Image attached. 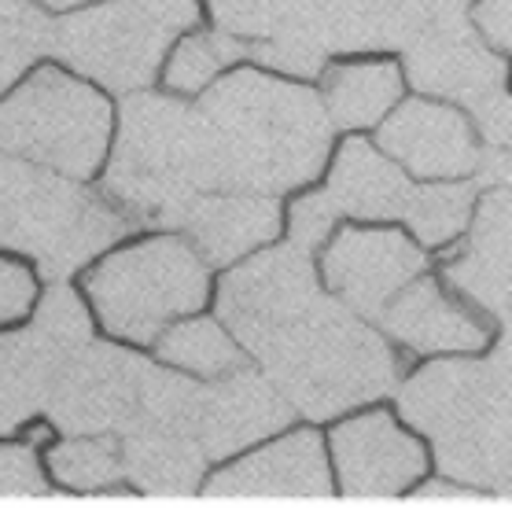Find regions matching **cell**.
Masks as SVG:
<instances>
[{"mask_svg": "<svg viewBox=\"0 0 512 508\" xmlns=\"http://www.w3.org/2000/svg\"><path fill=\"white\" fill-rule=\"evenodd\" d=\"M41 8H48V12H74L78 4H93V0H37Z\"/></svg>", "mask_w": 512, "mask_h": 508, "instance_id": "obj_34", "label": "cell"}, {"mask_svg": "<svg viewBox=\"0 0 512 508\" xmlns=\"http://www.w3.org/2000/svg\"><path fill=\"white\" fill-rule=\"evenodd\" d=\"M376 144L417 181H472L487 166V144L472 115L435 96L402 100L376 126Z\"/></svg>", "mask_w": 512, "mask_h": 508, "instance_id": "obj_15", "label": "cell"}, {"mask_svg": "<svg viewBox=\"0 0 512 508\" xmlns=\"http://www.w3.org/2000/svg\"><path fill=\"white\" fill-rule=\"evenodd\" d=\"M291 416L295 409L266 372L244 365L229 376L203 383H196V376H181L170 413L159 428H174L196 439L210 461H229L266 435L284 431Z\"/></svg>", "mask_w": 512, "mask_h": 508, "instance_id": "obj_11", "label": "cell"}, {"mask_svg": "<svg viewBox=\"0 0 512 508\" xmlns=\"http://www.w3.org/2000/svg\"><path fill=\"white\" fill-rule=\"evenodd\" d=\"M48 431H34L30 442H0V497H37L48 494V475L41 468V446Z\"/></svg>", "mask_w": 512, "mask_h": 508, "instance_id": "obj_29", "label": "cell"}, {"mask_svg": "<svg viewBox=\"0 0 512 508\" xmlns=\"http://www.w3.org/2000/svg\"><path fill=\"white\" fill-rule=\"evenodd\" d=\"M380 332L406 354L417 358H450V354H483L501 335L494 317L472 306L443 273L424 269L413 277L376 317Z\"/></svg>", "mask_w": 512, "mask_h": 508, "instance_id": "obj_17", "label": "cell"}, {"mask_svg": "<svg viewBox=\"0 0 512 508\" xmlns=\"http://www.w3.org/2000/svg\"><path fill=\"white\" fill-rule=\"evenodd\" d=\"M159 365L137 358L115 343L89 339L70 354L56 387L48 394L45 416L63 435H126L140 420Z\"/></svg>", "mask_w": 512, "mask_h": 508, "instance_id": "obj_12", "label": "cell"}, {"mask_svg": "<svg viewBox=\"0 0 512 508\" xmlns=\"http://www.w3.org/2000/svg\"><path fill=\"white\" fill-rule=\"evenodd\" d=\"M170 229L181 232L207 266H233L277 243L284 210L280 196L266 192H203L177 210Z\"/></svg>", "mask_w": 512, "mask_h": 508, "instance_id": "obj_20", "label": "cell"}, {"mask_svg": "<svg viewBox=\"0 0 512 508\" xmlns=\"http://www.w3.org/2000/svg\"><path fill=\"white\" fill-rule=\"evenodd\" d=\"M155 361H163L185 376H196V380H218V376L244 369L247 350L225 328L222 317H192L188 313L159 332Z\"/></svg>", "mask_w": 512, "mask_h": 508, "instance_id": "obj_24", "label": "cell"}, {"mask_svg": "<svg viewBox=\"0 0 512 508\" xmlns=\"http://www.w3.org/2000/svg\"><path fill=\"white\" fill-rule=\"evenodd\" d=\"M476 210V185L472 181H420L413 203L406 210V225L413 240L428 254L450 251V243L465 236Z\"/></svg>", "mask_w": 512, "mask_h": 508, "instance_id": "obj_26", "label": "cell"}, {"mask_svg": "<svg viewBox=\"0 0 512 508\" xmlns=\"http://www.w3.org/2000/svg\"><path fill=\"white\" fill-rule=\"evenodd\" d=\"M325 199L339 221H402L413 203V177L380 144L350 133L332 151L325 177Z\"/></svg>", "mask_w": 512, "mask_h": 508, "instance_id": "obj_21", "label": "cell"}, {"mask_svg": "<svg viewBox=\"0 0 512 508\" xmlns=\"http://www.w3.org/2000/svg\"><path fill=\"white\" fill-rule=\"evenodd\" d=\"M328 457H332L336 490L347 497L409 494L435 464L424 435L409 428L402 413L380 405L339 420L328 431Z\"/></svg>", "mask_w": 512, "mask_h": 508, "instance_id": "obj_13", "label": "cell"}, {"mask_svg": "<svg viewBox=\"0 0 512 508\" xmlns=\"http://www.w3.org/2000/svg\"><path fill=\"white\" fill-rule=\"evenodd\" d=\"M93 317L122 343H155L166 324L203 310L210 266L181 232L111 247L85 277Z\"/></svg>", "mask_w": 512, "mask_h": 508, "instance_id": "obj_8", "label": "cell"}, {"mask_svg": "<svg viewBox=\"0 0 512 508\" xmlns=\"http://www.w3.org/2000/svg\"><path fill=\"white\" fill-rule=\"evenodd\" d=\"M52 19L37 0H0V100L48 56Z\"/></svg>", "mask_w": 512, "mask_h": 508, "instance_id": "obj_28", "label": "cell"}, {"mask_svg": "<svg viewBox=\"0 0 512 508\" xmlns=\"http://www.w3.org/2000/svg\"><path fill=\"white\" fill-rule=\"evenodd\" d=\"M443 280L472 306L494 317L498 328L512 324V188L490 185L476 196V210L457 251H443Z\"/></svg>", "mask_w": 512, "mask_h": 508, "instance_id": "obj_18", "label": "cell"}, {"mask_svg": "<svg viewBox=\"0 0 512 508\" xmlns=\"http://www.w3.org/2000/svg\"><path fill=\"white\" fill-rule=\"evenodd\" d=\"M339 214L332 210V203L325 199V192H303L295 196L291 210L284 214V232H288V243L303 247V251L314 254L317 247H325V240L336 232Z\"/></svg>", "mask_w": 512, "mask_h": 508, "instance_id": "obj_30", "label": "cell"}, {"mask_svg": "<svg viewBox=\"0 0 512 508\" xmlns=\"http://www.w3.org/2000/svg\"><path fill=\"white\" fill-rule=\"evenodd\" d=\"M395 394L439 472L498 494L512 475V332L494 339L483 358L450 354L417 365Z\"/></svg>", "mask_w": 512, "mask_h": 508, "instance_id": "obj_3", "label": "cell"}, {"mask_svg": "<svg viewBox=\"0 0 512 508\" xmlns=\"http://www.w3.org/2000/svg\"><path fill=\"white\" fill-rule=\"evenodd\" d=\"M218 30L240 37L247 63L314 81L336 56L402 52L406 0H207Z\"/></svg>", "mask_w": 512, "mask_h": 508, "instance_id": "obj_5", "label": "cell"}, {"mask_svg": "<svg viewBox=\"0 0 512 508\" xmlns=\"http://www.w3.org/2000/svg\"><path fill=\"white\" fill-rule=\"evenodd\" d=\"M321 104L336 133L380 126L406 93V70L398 59L387 56H354L332 59L321 74Z\"/></svg>", "mask_w": 512, "mask_h": 508, "instance_id": "obj_22", "label": "cell"}, {"mask_svg": "<svg viewBox=\"0 0 512 508\" xmlns=\"http://www.w3.org/2000/svg\"><path fill=\"white\" fill-rule=\"evenodd\" d=\"M428 269V251L406 232L387 229L384 221H339L321 251V280L343 306L376 317Z\"/></svg>", "mask_w": 512, "mask_h": 508, "instance_id": "obj_14", "label": "cell"}, {"mask_svg": "<svg viewBox=\"0 0 512 508\" xmlns=\"http://www.w3.org/2000/svg\"><path fill=\"white\" fill-rule=\"evenodd\" d=\"M494 155H498V159H494V181L512 188V144L509 148H498Z\"/></svg>", "mask_w": 512, "mask_h": 508, "instance_id": "obj_33", "label": "cell"}, {"mask_svg": "<svg viewBox=\"0 0 512 508\" xmlns=\"http://www.w3.org/2000/svg\"><path fill=\"white\" fill-rule=\"evenodd\" d=\"M122 457H126V479L148 494H188L203 479L210 461L196 439L159 424L126 431Z\"/></svg>", "mask_w": 512, "mask_h": 508, "instance_id": "obj_23", "label": "cell"}, {"mask_svg": "<svg viewBox=\"0 0 512 508\" xmlns=\"http://www.w3.org/2000/svg\"><path fill=\"white\" fill-rule=\"evenodd\" d=\"M236 63H247V45L218 26L188 30L163 63V89L177 96H199Z\"/></svg>", "mask_w": 512, "mask_h": 508, "instance_id": "obj_25", "label": "cell"}, {"mask_svg": "<svg viewBox=\"0 0 512 508\" xmlns=\"http://www.w3.org/2000/svg\"><path fill=\"white\" fill-rule=\"evenodd\" d=\"M218 317L306 420L373 405L402 383V350L321 288L314 254L288 240L222 277Z\"/></svg>", "mask_w": 512, "mask_h": 508, "instance_id": "obj_1", "label": "cell"}, {"mask_svg": "<svg viewBox=\"0 0 512 508\" xmlns=\"http://www.w3.org/2000/svg\"><path fill=\"white\" fill-rule=\"evenodd\" d=\"M133 225L170 229L174 214L203 192H225V166L199 104L177 93H126L118 107L104 181Z\"/></svg>", "mask_w": 512, "mask_h": 508, "instance_id": "obj_4", "label": "cell"}, {"mask_svg": "<svg viewBox=\"0 0 512 508\" xmlns=\"http://www.w3.org/2000/svg\"><path fill=\"white\" fill-rule=\"evenodd\" d=\"M203 19L199 0H96L52 19L56 56L107 93H140L163 78L170 48Z\"/></svg>", "mask_w": 512, "mask_h": 508, "instance_id": "obj_7", "label": "cell"}, {"mask_svg": "<svg viewBox=\"0 0 512 508\" xmlns=\"http://www.w3.org/2000/svg\"><path fill=\"white\" fill-rule=\"evenodd\" d=\"M37 277L26 266H19L15 258L0 254V324L23 321L26 313L37 306Z\"/></svg>", "mask_w": 512, "mask_h": 508, "instance_id": "obj_31", "label": "cell"}, {"mask_svg": "<svg viewBox=\"0 0 512 508\" xmlns=\"http://www.w3.org/2000/svg\"><path fill=\"white\" fill-rule=\"evenodd\" d=\"M472 26L494 52L512 56V0H476Z\"/></svg>", "mask_w": 512, "mask_h": 508, "instance_id": "obj_32", "label": "cell"}, {"mask_svg": "<svg viewBox=\"0 0 512 508\" xmlns=\"http://www.w3.org/2000/svg\"><path fill=\"white\" fill-rule=\"evenodd\" d=\"M196 104L222 155L225 192L284 196L310 188L336 151L321 93L258 63L225 70Z\"/></svg>", "mask_w": 512, "mask_h": 508, "instance_id": "obj_2", "label": "cell"}, {"mask_svg": "<svg viewBox=\"0 0 512 508\" xmlns=\"http://www.w3.org/2000/svg\"><path fill=\"white\" fill-rule=\"evenodd\" d=\"M89 339L93 317L63 280H52L30 324L0 332V435H12L30 416L45 413L67 358Z\"/></svg>", "mask_w": 512, "mask_h": 508, "instance_id": "obj_10", "label": "cell"}, {"mask_svg": "<svg viewBox=\"0 0 512 508\" xmlns=\"http://www.w3.org/2000/svg\"><path fill=\"white\" fill-rule=\"evenodd\" d=\"M402 70L420 96L450 100L472 118L512 93L509 63L476 34L472 19L413 37L402 48Z\"/></svg>", "mask_w": 512, "mask_h": 508, "instance_id": "obj_16", "label": "cell"}, {"mask_svg": "<svg viewBox=\"0 0 512 508\" xmlns=\"http://www.w3.org/2000/svg\"><path fill=\"white\" fill-rule=\"evenodd\" d=\"M48 475L67 490H104L126 479V457H122V435H63L45 453Z\"/></svg>", "mask_w": 512, "mask_h": 508, "instance_id": "obj_27", "label": "cell"}, {"mask_svg": "<svg viewBox=\"0 0 512 508\" xmlns=\"http://www.w3.org/2000/svg\"><path fill=\"white\" fill-rule=\"evenodd\" d=\"M210 497H332L336 475L325 439L310 428L284 431L255 453L225 461L207 483Z\"/></svg>", "mask_w": 512, "mask_h": 508, "instance_id": "obj_19", "label": "cell"}, {"mask_svg": "<svg viewBox=\"0 0 512 508\" xmlns=\"http://www.w3.org/2000/svg\"><path fill=\"white\" fill-rule=\"evenodd\" d=\"M115 137V111L100 85L56 63H37L0 100V155L89 177L104 166Z\"/></svg>", "mask_w": 512, "mask_h": 508, "instance_id": "obj_9", "label": "cell"}, {"mask_svg": "<svg viewBox=\"0 0 512 508\" xmlns=\"http://www.w3.org/2000/svg\"><path fill=\"white\" fill-rule=\"evenodd\" d=\"M129 229L137 225L104 188L0 155V251L30 254L41 277L67 280Z\"/></svg>", "mask_w": 512, "mask_h": 508, "instance_id": "obj_6", "label": "cell"}]
</instances>
